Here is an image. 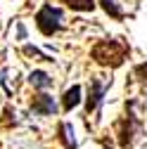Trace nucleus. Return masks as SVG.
<instances>
[{"label": "nucleus", "instance_id": "7", "mask_svg": "<svg viewBox=\"0 0 147 149\" xmlns=\"http://www.w3.org/2000/svg\"><path fill=\"white\" fill-rule=\"evenodd\" d=\"M29 83H31L33 88H41V90L52 88V78L48 76L45 71H31V73H29Z\"/></svg>", "mask_w": 147, "mask_h": 149}, {"label": "nucleus", "instance_id": "12", "mask_svg": "<svg viewBox=\"0 0 147 149\" xmlns=\"http://www.w3.org/2000/svg\"><path fill=\"white\" fill-rule=\"evenodd\" d=\"M17 33H19V40H24V38H26V29H24V24L17 26Z\"/></svg>", "mask_w": 147, "mask_h": 149}, {"label": "nucleus", "instance_id": "10", "mask_svg": "<svg viewBox=\"0 0 147 149\" xmlns=\"http://www.w3.org/2000/svg\"><path fill=\"white\" fill-rule=\"evenodd\" d=\"M100 3H102V7H104L107 14H112L114 19H123V12H121V7H116L114 0H100Z\"/></svg>", "mask_w": 147, "mask_h": 149}, {"label": "nucleus", "instance_id": "6", "mask_svg": "<svg viewBox=\"0 0 147 149\" xmlns=\"http://www.w3.org/2000/svg\"><path fill=\"white\" fill-rule=\"evenodd\" d=\"M81 102V85H71L66 92H64V97H62V109L64 111H71V109H76Z\"/></svg>", "mask_w": 147, "mask_h": 149}, {"label": "nucleus", "instance_id": "11", "mask_svg": "<svg viewBox=\"0 0 147 149\" xmlns=\"http://www.w3.org/2000/svg\"><path fill=\"white\" fill-rule=\"evenodd\" d=\"M135 73L145 76V81H147V64H140V66H135Z\"/></svg>", "mask_w": 147, "mask_h": 149}, {"label": "nucleus", "instance_id": "4", "mask_svg": "<svg viewBox=\"0 0 147 149\" xmlns=\"http://www.w3.org/2000/svg\"><path fill=\"white\" fill-rule=\"evenodd\" d=\"M31 109H33V114H38V116H52L55 111H57V104H55V100L50 95H38L31 102Z\"/></svg>", "mask_w": 147, "mask_h": 149}, {"label": "nucleus", "instance_id": "1", "mask_svg": "<svg viewBox=\"0 0 147 149\" xmlns=\"http://www.w3.org/2000/svg\"><path fill=\"white\" fill-rule=\"evenodd\" d=\"M128 52H131L128 45H123L119 40H102L93 47V59L102 66H121Z\"/></svg>", "mask_w": 147, "mask_h": 149}, {"label": "nucleus", "instance_id": "2", "mask_svg": "<svg viewBox=\"0 0 147 149\" xmlns=\"http://www.w3.org/2000/svg\"><path fill=\"white\" fill-rule=\"evenodd\" d=\"M62 10L60 7H52V5H43L36 14V26L43 36H55L62 29Z\"/></svg>", "mask_w": 147, "mask_h": 149}, {"label": "nucleus", "instance_id": "8", "mask_svg": "<svg viewBox=\"0 0 147 149\" xmlns=\"http://www.w3.org/2000/svg\"><path fill=\"white\" fill-rule=\"evenodd\" d=\"M60 140H62V144H64L66 149H76V147H78L76 137H74V128H71L69 123H60Z\"/></svg>", "mask_w": 147, "mask_h": 149}, {"label": "nucleus", "instance_id": "3", "mask_svg": "<svg viewBox=\"0 0 147 149\" xmlns=\"http://www.w3.org/2000/svg\"><path fill=\"white\" fill-rule=\"evenodd\" d=\"M104 92H107V85L104 83H100L97 78H90V92H88V100H85V111H88V114L100 107Z\"/></svg>", "mask_w": 147, "mask_h": 149}, {"label": "nucleus", "instance_id": "9", "mask_svg": "<svg viewBox=\"0 0 147 149\" xmlns=\"http://www.w3.org/2000/svg\"><path fill=\"white\" fill-rule=\"evenodd\" d=\"M64 3L76 12H93L95 10V0H64Z\"/></svg>", "mask_w": 147, "mask_h": 149}, {"label": "nucleus", "instance_id": "5", "mask_svg": "<svg viewBox=\"0 0 147 149\" xmlns=\"http://www.w3.org/2000/svg\"><path fill=\"white\" fill-rule=\"evenodd\" d=\"M135 128H138V121L135 116L128 111V116L123 121V128L119 130V140H121V147H131L133 144V133H135Z\"/></svg>", "mask_w": 147, "mask_h": 149}]
</instances>
